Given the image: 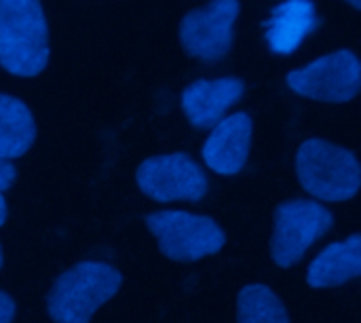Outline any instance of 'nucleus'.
Listing matches in <instances>:
<instances>
[{"label":"nucleus","instance_id":"a211bd4d","mask_svg":"<svg viewBox=\"0 0 361 323\" xmlns=\"http://www.w3.org/2000/svg\"><path fill=\"white\" fill-rule=\"evenodd\" d=\"M347 2H349V4H351V6H353V8H355V11H360L361 0H347Z\"/></svg>","mask_w":361,"mask_h":323},{"label":"nucleus","instance_id":"6e6552de","mask_svg":"<svg viewBox=\"0 0 361 323\" xmlns=\"http://www.w3.org/2000/svg\"><path fill=\"white\" fill-rule=\"evenodd\" d=\"M239 13V0H212L205 6L188 11L180 23L184 51L201 61L222 59L233 47Z\"/></svg>","mask_w":361,"mask_h":323},{"label":"nucleus","instance_id":"20e7f679","mask_svg":"<svg viewBox=\"0 0 361 323\" xmlns=\"http://www.w3.org/2000/svg\"><path fill=\"white\" fill-rule=\"evenodd\" d=\"M334 226L328 207L315 201H286L275 209V226L271 239V258L279 269L298 264L311 245Z\"/></svg>","mask_w":361,"mask_h":323},{"label":"nucleus","instance_id":"9b49d317","mask_svg":"<svg viewBox=\"0 0 361 323\" xmlns=\"http://www.w3.org/2000/svg\"><path fill=\"white\" fill-rule=\"evenodd\" d=\"M315 28L317 11L313 0H283L267 23L269 49L277 55L294 53Z\"/></svg>","mask_w":361,"mask_h":323},{"label":"nucleus","instance_id":"9d476101","mask_svg":"<svg viewBox=\"0 0 361 323\" xmlns=\"http://www.w3.org/2000/svg\"><path fill=\"white\" fill-rule=\"evenodd\" d=\"M245 93V85L237 76L201 78L190 83L182 93V110L190 125L209 127L224 118L226 110L233 108Z\"/></svg>","mask_w":361,"mask_h":323},{"label":"nucleus","instance_id":"6ab92c4d","mask_svg":"<svg viewBox=\"0 0 361 323\" xmlns=\"http://www.w3.org/2000/svg\"><path fill=\"white\" fill-rule=\"evenodd\" d=\"M2 262H4V254H2V245H0V269H2Z\"/></svg>","mask_w":361,"mask_h":323},{"label":"nucleus","instance_id":"7ed1b4c3","mask_svg":"<svg viewBox=\"0 0 361 323\" xmlns=\"http://www.w3.org/2000/svg\"><path fill=\"white\" fill-rule=\"evenodd\" d=\"M296 173L307 193L317 199L341 203L357 195L361 167L357 157L328 140H305L296 152Z\"/></svg>","mask_w":361,"mask_h":323},{"label":"nucleus","instance_id":"f3484780","mask_svg":"<svg viewBox=\"0 0 361 323\" xmlns=\"http://www.w3.org/2000/svg\"><path fill=\"white\" fill-rule=\"evenodd\" d=\"M6 216H8V207H6V201H4L2 190H0V226L6 222Z\"/></svg>","mask_w":361,"mask_h":323},{"label":"nucleus","instance_id":"f03ea898","mask_svg":"<svg viewBox=\"0 0 361 323\" xmlns=\"http://www.w3.org/2000/svg\"><path fill=\"white\" fill-rule=\"evenodd\" d=\"M123 275L108 262L87 260L63 275L51 288L49 315L55 323H89L114 294L121 290Z\"/></svg>","mask_w":361,"mask_h":323},{"label":"nucleus","instance_id":"f257e3e1","mask_svg":"<svg viewBox=\"0 0 361 323\" xmlns=\"http://www.w3.org/2000/svg\"><path fill=\"white\" fill-rule=\"evenodd\" d=\"M49 63V28L40 0H0V66L21 78Z\"/></svg>","mask_w":361,"mask_h":323},{"label":"nucleus","instance_id":"1a4fd4ad","mask_svg":"<svg viewBox=\"0 0 361 323\" xmlns=\"http://www.w3.org/2000/svg\"><path fill=\"white\" fill-rule=\"evenodd\" d=\"M254 121L247 112H237L220 118L203 144L205 165L220 176L239 173L250 157Z\"/></svg>","mask_w":361,"mask_h":323},{"label":"nucleus","instance_id":"ddd939ff","mask_svg":"<svg viewBox=\"0 0 361 323\" xmlns=\"http://www.w3.org/2000/svg\"><path fill=\"white\" fill-rule=\"evenodd\" d=\"M36 140V123L30 108L15 95L0 93V157L19 159Z\"/></svg>","mask_w":361,"mask_h":323},{"label":"nucleus","instance_id":"423d86ee","mask_svg":"<svg viewBox=\"0 0 361 323\" xmlns=\"http://www.w3.org/2000/svg\"><path fill=\"white\" fill-rule=\"evenodd\" d=\"M286 83L294 93L307 99L345 104L360 93V59L351 49H338L305 68L288 72Z\"/></svg>","mask_w":361,"mask_h":323},{"label":"nucleus","instance_id":"0eeeda50","mask_svg":"<svg viewBox=\"0 0 361 323\" xmlns=\"http://www.w3.org/2000/svg\"><path fill=\"white\" fill-rule=\"evenodd\" d=\"M135 180L144 195L161 203H199L209 188L205 171L188 154L182 152L146 159L137 167Z\"/></svg>","mask_w":361,"mask_h":323},{"label":"nucleus","instance_id":"39448f33","mask_svg":"<svg viewBox=\"0 0 361 323\" xmlns=\"http://www.w3.org/2000/svg\"><path fill=\"white\" fill-rule=\"evenodd\" d=\"M148 228L163 254L182 262L214 256L226 243V235L216 220L190 212H154L148 218Z\"/></svg>","mask_w":361,"mask_h":323},{"label":"nucleus","instance_id":"f8f14e48","mask_svg":"<svg viewBox=\"0 0 361 323\" xmlns=\"http://www.w3.org/2000/svg\"><path fill=\"white\" fill-rule=\"evenodd\" d=\"M361 237L351 235L345 241L326 245L307 271V284L315 290L345 286L360 277Z\"/></svg>","mask_w":361,"mask_h":323},{"label":"nucleus","instance_id":"2eb2a0df","mask_svg":"<svg viewBox=\"0 0 361 323\" xmlns=\"http://www.w3.org/2000/svg\"><path fill=\"white\" fill-rule=\"evenodd\" d=\"M15 180H17V169L11 165L8 159L0 157V190L11 188Z\"/></svg>","mask_w":361,"mask_h":323},{"label":"nucleus","instance_id":"dca6fc26","mask_svg":"<svg viewBox=\"0 0 361 323\" xmlns=\"http://www.w3.org/2000/svg\"><path fill=\"white\" fill-rule=\"evenodd\" d=\"M15 300L6 294V292H0V323H11L15 317Z\"/></svg>","mask_w":361,"mask_h":323},{"label":"nucleus","instance_id":"4468645a","mask_svg":"<svg viewBox=\"0 0 361 323\" xmlns=\"http://www.w3.org/2000/svg\"><path fill=\"white\" fill-rule=\"evenodd\" d=\"M237 323H292L281 298L264 284H250L237 298Z\"/></svg>","mask_w":361,"mask_h":323}]
</instances>
